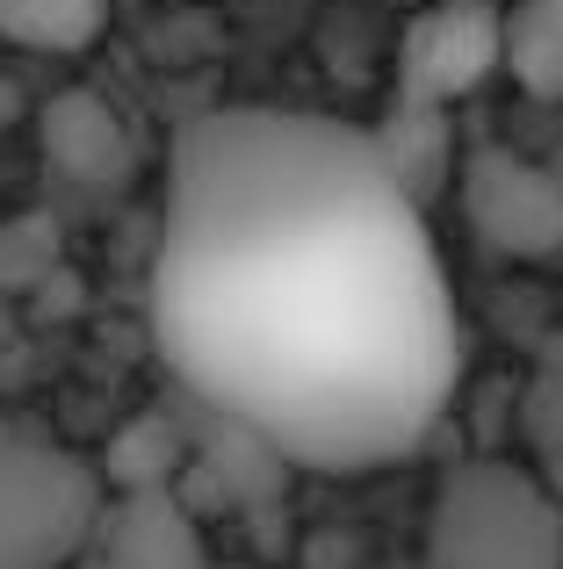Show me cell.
Wrapping results in <instances>:
<instances>
[{"mask_svg": "<svg viewBox=\"0 0 563 569\" xmlns=\"http://www.w3.org/2000/svg\"><path fill=\"white\" fill-rule=\"evenodd\" d=\"M145 303L188 397L325 476L419 455L463 376L426 194L376 130L310 109L181 123Z\"/></svg>", "mask_w": 563, "mask_h": 569, "instance_id": "1", "label": "cell"}, {"mask_svg": "<svg viewBox=\"0 0 563 569\" xmlns=\"http://www.w3.org/2000/svg\"><path fill=\"white\" fill-rule=\"evenodd\" d=\"M426 569H563V505L521 461H463L426 505Z\"/></svg>", "mask_w": 563, "mask_h": 569, "instance_id": "2", "label": "cell"}, {"mask_svg": "<svg viewBox=\"0 0 563 569\" xmlns=\"http://www.w3.org/2000/svg\"><path fill=\"white\" fill-rule=\"evenodd\" d=\"M101 476L72 447L0 440V569H72L101 533Z\"/></svg>", "mask_w": 563, "mask_h": 569, "instance_id": "3", "label": "cell"}, {"mask_svg": "<svg viewBox=\"0 0 563 569\" xmlns=\"http://www.w3.org/2000/svg\"><path fill=\"white\" fill-rule=\"evenodd\" d=\"M463 223L521 267L563 260V173L556 159H527L513 144H477L463 159Z\"/></svg>", "mask_w": 563, "mask_h": 569, "instance_id": "4", "label": "cell"}, {"mask_svg": "<svg viewBox=\"0 0 563 569\" xmlns=\"http://www.w3.org/2000/svg\"><path fill=\"white\" fill-rule=\"evenodd\" d=\"M492 72H506V22H498V8L434 0L405 29V51H397V109L441 116L463 94H477Z\"/></svg>", "mask_w": 563, "mask_h": 569, "instance_id": "5", "label": "cell"}, {"mask_svg": "<svg viewBox=\"0 0 563 569\" xmlns=\"http://www.w3.org/2000/svg\"><path fill=\"white\" fill-rule=\"evenodd\" d=\"M95 548H101V556H116L124 569H203L196 527H188L159 490H130L124 505H109V512H101Z\"/></svg>", "mask_w": 563, "mask_h": 569, "instance_id": "6", "label": "cell"}, {"mask_svg": "<svg viewBox=\"0 0 563 569\" xmlns=\"http://www.w3.org/2000/svg\"><path fill=\"white\" fill-rule=\"evenodd\" d=\"M43 152H51L80 188H101V181L124 173V123H116L109 101L66 94L51 116H43Z\"/></svg>", "mask_w": 563, "mask_h": 569, "instance_id": "7", "label": "cell"}, {"mask_svg": "<svg viewBox=\"0 0 563 569\" xmlns=\"http://www.w3.org/2000/svg\"><path fill=\"white\" fill-rule=\"evenodd\" d=\"M506 80L535 101H563V0H506Z\"/></svg>", "mask_w": 563, "mask_h": 569, "instance_id": "8", "label": "cell"}, {"mask_svg": "<svg viewBox=\"0 0 563 569\" xmlns=\"http://www.w3.org/2000/svg\"><path fill=\"white\" fill-rule=\"evenodd\" d=\"M109 29V0H0V43L37 58H72Z\"/></svg>", "mask_w": 563, "mask_h": 569, "instance_id": "9", "label": "cell"}, {"mask_svg": "<svg viewBox=\"0 0 563 569\" xmlns=\"http://www.w3.org/2000/svg\"><path fill=\"white\" fill-rule=\"evenodd\" d=\"M455 8H506V0H455Z\"/></svg>", "mask_w": 563, "mask_h": 569, "instance_id": "10", "label": "cell"}]
</instances>
